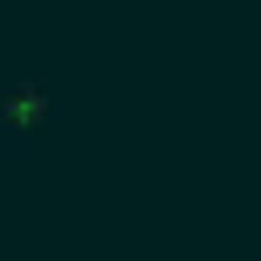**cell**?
Here are the masks:
<instances>
[{"mask_svg": "<svg viewBox=\"0 0 261 261\" xmlns=\"http://www.w3.org/2000/svg\"><path fill=\"white\" fill-rule=\"evenodd\" d=\"M48 110H55V90H48L41 69H7L0 76V138L7 144H21L28 130H41Z\"/></svg>", "mask_w": 261, "mask_h": 261, "instance_id": "1", "label": "cell"}]
</instances>
